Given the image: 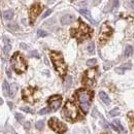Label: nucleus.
<instances>
[{
	"label": "nucleus",
	"mask_w": 134,
	"mask_h": 134,
	"mask_svg": "<svg viewBox=\"0 0 134 134\" xmlns=\"http://www.w3.org/2000/svg\"><path fill=\"white\" fill-rule=\"evenodd\" d=\"M78 22H79L78 28L77 29H71V35L73 37H75L78 41H83L86 38H89L91 36L92 30H91L90 27L87 24H85L82 20H78Z\"/></svg>",
	"instance_id": "f257e3e1"
},
{
	"label": "nucleus",
	"mask_w": 134,
	"mask_h": 134,
	"mask_svg": "<svg viewBox=\"0 0 134 134\" xmlns=\"http://www.w3.org/2000/svg\"><path fill=\"white\" fill-rule=\"evenodd\" d=\"M63 117L65 119H67L68 121H76L78 118H79V112H78V108H77V106L70 102V101H67L65 106H64V108H63Z\"/></svg>",
	"instance_id": "f03ea898"
},
{
	"label": "nucleus",
	"mask_w": 134,
	"mask_h": 134,
	"mask_svg": "<svg viewBox=\"0 0 134 134\" xmlns=\"http://www.w3.org/2000/svg\"><path fill=\"white\" fill-rule=\"evenodd\" d=\"M51 59L54 63V66H55V69L58 71V73L61 76H64L66 73V64L64 62L63 56L61 55L60 53L57 52H52L51 53Z\"/></svg>",
	"instance_id": "7ed1b4c3"
},
{
	"label": "nucleus",
	"mask_w": 134,
	"mask_h": 134,
	"mask_svg": "<svg viewBox=\"0 0 134 134\" xmlns=\"http://www.w3.org/2000/svg\"><path fill=\"white\" fill-rule=\"evenodd\" d=\"M76 96H77V99H78V102H79V105L82 107V109L87 113L90 108V103H91V99H92V93L89 92L88 90H85V89H82L77 91L76 93Z\"/></svg>",
	"instance_id": "20e7f679"
},
{
	"label": "nucleus",
	"mask_w": 134,
	"mask_h": 134,
	"mask_svg": "<svg viewBox=\"0 0 134 134\" xmlns=\"http://www.w3.org/2000/svg\"><path fill=\"white\" fill-rule=\"evenodd\" d=\"M11 67L18 73H22L27 69V63L20 53H16L11 57Z\"/></svg>",
	"instance_id": "39448f33"
},
{
	"label": "nucleus",
	"mask_w": 134,
	"mask_h": 134,
	"mask_svg": "<svg viewBox=\"0 0 134 134\" xmlns=\"http://www.w3.org/2000/svg\"><path fill=\"white\" fill-rule=\"evenodd\" d=\"M96 69L92 68L86 71L85 75H84V79H83V84L87 87H93L96 83Z\"/></svg>",
	"instance_id": "423d86ee"
},
{
	"label": "nucleus",
	"mask_w": 134,
	"mask_h": 134,
	"mask_svg": "<svg viewBox=\"0 0 134 134\" xmlns=\"http://www.w3.org/2000/svg\"><path fill=\"white\" fill-rule=\"evenodd\" d=\"M48 126L58 134H62L66 131V126L56 118H52L48 121Z\"/></svg>",
	"instance_id": "0eeeda50"
},
{
	"label": "nucleus",
	"mask_w": 134,
	"mask_h": 134,
	"mask_svg": "<svg viewBox=\"0 0 134 134\" xmlns=\"http://www.w3.org/2000/svg\"><path fill=\"white\" fill-rule=\"evenodd\" d=\"M35 93H36V89L34 88H25L22 92V95H23V99L26 101V102H29V103H34L36 101V96H35Z\"/></svg>",
	"instance_id": "6e6552de"
},
{
	"label": "nucleus",
	"mask_w": 134,
	"mask_h": 134,
	"mask_svg": "<svg viewBox=\"0 0 134 134\" xmlns=\"http://www.w3.org/2000/svg\"><path fill=\"white\" fill-rule=\"evenodd\" d=\"M113 34V29L107 24H103L101 26V30L99 33V41L102 43L104 41H106Z\"/></svg>",
	"instance_id": "1a4fd4ad"
},
{
	"label": "nucleus",
	"mask_w": 134,
	"mask_h": 134,
	"mask_svg": "<svg viewBox=\"0 0 134 134\" xmlns=\"http://www.w3.org/2000/svg\"><path fill=\"white\" fill-rule=\"evenodd\" d=\"M47 102H48V105H50V111L56 112L59 107L61 106L62 97L60 95H54V96H52V97L48 98Z\"/></svg>",
	"instance_id": "9d476101"
},
{
	"label": "nucleus",
	"mask_w": 134,
	"mask_h": 134,
	"mask_svg": "<svg viewBox=\"0 0 134 134\" xmlns=\"http://www.w3.org/2000/svg\"><path fill=\"white\" fill-rule=\"evenodd\" d=\"M41 9H42V7L39 3H35L32 5V7L30 8V21H31V23H34L37 16L40 14Z\"/></svg>",
	"instance_id": "9b49d317"
},
{
	"label": "nucleus",
	"mask_w": 134,
	"mask_h": 134,
	"mask_svg": "<svg viewBox=\"0 0 134 134\" xmlns=\"http://www.w3.org/2000/svg\"><path fill=\"white\" fill-rule=\"evenodd\" d=\"M73 20H74L73 16H71V15H65L64 17L61 18V23L63 25H67V24H70Z\"/></svg>",
	"instance_id": "f8f14e48"
},
{
	"label": "nucleus",
	"mask_w": 134,
	"mask_h": 134,
	"mask_svg": "<svg viewBox=\"0 0 134 134\" xmlns=\"http://www.w3.org/2000/svg\"><path fill=\"white\" fill-rule=\"evenodd\" d=\"M111 126H112V128L115 129L116 131H123V129H124L123 126L121 125V123H120L119 120H114Z\"/></svg>",
	"instance_id": "ddd939ff"
},
{
	"label": "nucleus",
	"mask_w": 134,
	"mask_h": 134,
	"mask_svg": "<svg viewBox=\"0 0 134 134\" xmlns=\"http://www.w3.org/2000/svg\"><path fill=\"white\" fill-rule=\"evenodd\" d=\"M2 90H3V94H4V96L8 97V96H9V90H10V87H9V85H8V83L6 82V80H4V82H3Z\"/></svg>",
	"instance_id": "4468645a"
},
{
	"label": "nucleus",
	"mask_w": 134,
	"mask_h": 134,
	"mask_svg": "<svg viewBox=\"0 0 134 134\" xmlns=\"http://www.w3.org/2000/svg\"><path fill=\"white\" fill-rule=\"evenodd\" d=\"M79 13L82 14L83 16H85L87 19H89V20H90V21H91L93 24H96V22H95V21L92 19V17H91V14H90V11H89L88 9H79Z\"/></svg>",
	"instance_id": "2eb2a0df"
},
{
	"label": "nucleus",
	"mask_w": 134,
	"mask_h": 134,
	"mask_svg": "<svg viewBox=\"0 0 134 134\" xmlns=\"http://www.w3.org/2000/svg\"><path fill=\"white\" fill-rule=\"evenodd\" d=\"M99 97H100V99H101L105 104H109V103H111L109 97L107 96V94H105L104 92H100V93H99Z\"/></svg>",
	"instance_id": "dca6fc26"
},
{
	"label": "nucleus",
	"mask_w": 134,
	"mask_h": 134,
	"mask_svg": "<svg viewBox=\"0 0 134 134\" xmlns=\"http://www.w3.org/2000/svg\"><path fill=\"white\" fill-rule=\"evenodd\" d=\"M10 48H11V46H10L9 43H6V44L3 46V59H4V60L7 59V56H8V53H9Z\"/></svg>",
	"instance_id": "f3484780"
},
{
	"label": "nucleus",
	"mask_w": 134,
	"mask_h": 134,
	"mask_svg": "<svg viewBox=\"0 0 134 134\" xmlns=\"http://www.w3.org/2000/svg\"><path fill=\"white\" fill-rule=\"evenodd\" d=\"M130 68H131V64H130V63H125L123 66L118 67V68L116 69V71L119 72V73H122V72H124V70H126V69H130Z\"/></svg>",
	"instance_id": "a211bd4d"
},
{
	"label": "nucleus",
	"mask_w": 134,
	"mask_h": 134,
	"mask_svg": "<svg viewBox=\"0 0 134 134\" xmlns=\"http://www.w3.org/2000/svg\"><path fill=\"white\" fill-rule=\"evenodd\" d=\"M17 91H18V85H17V84H13L11 87H10V93H9V96H10V97H15Z\"/></svg>",
	"instance_id": "6ab92c4d"
},
{
	"label": "nucleus",
	"mask_w": 134,
	"mask_h": 134,
	"mask_svg": "<svg viewBox=\"0 0 134 134\" xmlns=\"http://www.w3.org/2000/svg\"><path fill=\"white\" fill-rule=\"evenodd\" d=\"M133 53V46H131V45H127L126 46V48H125V57H129L131 54Z\"/></svg>",
	"instance_id": "aec40b11"
},
{
	"label": "nucleus",
	"mask_w": 134,
	"mask_h": 134,
	"mask_svg": "<svg viewBox=\"0 0 134 134\" xmlns=\"http://www.w3.org/2000/svg\"><path fill=\"white\" fill-rule=\"evenodd\" d=\"M13 11L11 10H5L4 13H3V18L5 19V20H11V18H13Z\"/></svg>",
	"instance_id": "412c9836"
},
{
	"label": "nucleus",
	"mask_w": 134,
	"mask_h": 134,
	"mask_svg": "<svg viewBox=\"0 0 134 134\" xmlns=\"http://www.w3.org/2000/svg\"><path fill=\"white\" fill-rule=\"evenodd\" d=\"M128 117L130 118V122H129V126L132 128V130L134 131V115L133 114H129Z\"/></svg>",
	"instance_id": "4be33fe9"
},
{
	"label": "nucleus",
	"mask_w": 134,
	"mask_h": 134,
	"mask_svg": "<svg viewBox=\"0 0 134 134\" xmlns=\"http://www.w3.org/2000/svg\"><path fill=\"white\" fill-rule=\"evenodd\" d=\"M35 127H36V129H38V130L43 129V127H44V122H43V121H38V122H36Z\"/></svg>",
	"instance_id": "5701e85b"
},
{
	"label": "nucleus",
	"mask_w": 134,
	"mask_h": 134,
	"mask_svg": "<svg viewBox=\"0 0 134 134\" xmlns=\"http://www.w3.org/2000/svg\"><path fill=\"white\" fill-rule=\"evenodd\" d=\"M119 115H120V109L119 108H115V109L111 111V113H109V116H112V117H116V116H119Z\"/></svg>",
	"instance_id": "b1692460"
},
{
	"label": "nucleus",
	"mask_w": 134,
	"mask_h": 134,
	"mask_svg": "<svg viewBox=\"0 0 134 134\" xmlns=\"http://www.w3.org/2000/svg\"><path fill=\"white\" fill-rule=\"evenodd\" d=\"M96 62H97L96 59H90V60L87 61V65H88V66H94V65L96 64Z\"/></svg>",
	"instance_id": "393cba45"
},
{
	"label": "nucleus",
	"mask_w": 134,
	"mask_h": 134,
	"mask_svg": "<svg viewBox=\"0 0 134 134\" xmlns=\"http://www.w3.org/2000/svg\"><path fill=\"white\" fill-rule=\"evenodd\" d=\"M21 109H22L23 112H26V113L32 114V109L30 108V107H28V106H23V107H21Z\"/></svg>",
	"instance_id": "a878e982"
},
{
	"label": "nucleus",
	"mask_w": 134,
	"mask_h": 134,
	"mask_svg": "<svg viewBox=\"0 0 134 134\" xmlns=\"http://www.w3.org/2000/svg\"><path fill=\"white\" fill-rule=\"evenodd\" d=\"M37 35H38L39 37H44V36L47 35V33H46L45 31H43V30H38V31H37Z\"/></svg>",
	"instance_id": "bb28decb"
},
{
	"label": "nucleus",
	"mask_w": 134,
	"mask_h": 134,
	"mask_svg": "<svg viewBox=\"0 0 134 134\" xmlns=\"http://www.w3.org/2000/svg\"><path fill=\"white\" fill-rule=\"evenodd\" d=\"M94 50H95V47H94V43L91 42V43L89 44V46H88V51H89V53L93 54V53H94Z\"/></svg>",
	"instance_id": "cd10ccee"
},
{
	"label": "nucleus",
	"mask_w": 134,
	"mask_h": 134,
	"mask_svg": "<svg viewBox=\"0 0 134 134\" xmlns=\"http://www.w3.org/2000/svg\"><path fill=\"white\" fill-rule=\"evenodd\" d=\"M16 119H17L19 122H23L24 117H23V115H21V114H16Z\"/></svg>",
	"instance_id": "c85d7f7f"
},
{
	"label": "nucleus",
	"mask_w": 134,
	"mask_h": 134,
	"mask_svg": "<svg viewBox=\"0 0 134 134\" xmlns=\"http://www.w3.org/2000/svg\"><path fill=\"white\" fill-rule=\"evenodd\" d=\"M48 113H50V108H47V107H45V108H43L39 112L40 115H45V114H48Z\"/></svg>",
	"instance_id": "c756f323"
},
{
	"label": "nucleus",
	"mask_w": 134,
	"mask_h": 134,
	"mask_svg": "<svg viewBox=\"0 0 134 134\" xmlns=\"http://www.w3.org/2000/svg\"><path fill=\"white\" fill-rule=\"evenodd\" d=\"M30 56H31V57L39 58V55H38V53H37L36 51H32V52H30Z\"/></svg>",
	"instance_id": "7c9ffc66"
},
{
	"label": "nucleus",
	"mask_w": 134,
	"mask_h": 134,
	"mask_svg": "<svg viewBox=\"0 0 134 134\" xmlns=\"http://www.w3.org/2000/svg\"><path fill=\"white\" fill-rule=\"evenodd\" d=\"M51 13H52V9H48V10H46V11H45V13L42 15V18H43V19H44V18H46L47 16H50V15H51Z\"/></svg>",
	"instance_id": "2f4dec72"
},
{
	"label": "nucleus",
	"mask_w": 134,
	"mask_h": 134,
	"mask_svg": "<svg viewBox=\"0 0 134 134\" xmlns=\"http://www.w3.org/2000/svg\"><path fill=\"white\" fill-rule=\"evenodd\" d=\"M24 126H25V128H26V129H29V128H30V123H29V122H27Z\"/></svg>",
	"instance_id": "473e14b6"
},
{
	"label": "nucleus",
	"mask_w": 134,
	"mask_h": 134,
	"mask_svg": "<svg viewBox=\"0 0 134 134\" xmlns=\"http://www.w3.org/2000/svg\"><path fill=\"white\" fill-rule=\"evenodd\" d=\"M129 4H130V6L134 9V1H130V2H129Z\"/></svg>",
	"instance_id": "72a5a7b5"
},
{
	"label": "nucleus",
	"mask_w": 134,
	"mask_h": 134,
	"mask_svg": "<svg viewBox=\"0 0 134 134\" xmlns=\"http://www.w3.org/2000/svg\"><path fill=\"white\" fill-rule=\"evenodd\" d=\"M21 46H22L23 48H27V45H26L25 43H21Z\"/></svg>",
	"instance_id": "f704fd0d"
},
{
	"label": "nucleus",
	"mask_w": 134,
	"mask_h": 134,
	"mask_svg": "<svg viewBox=\"0 0 134 134\" xmlns=\"http://www.w3.org/2000/svg\"><path fill=\"white\" fill-rule=\"evenodd\" d=\"M7 104L9 105V107H10V108H13V107H14V105H13V103H11V102H8Z\"/></svg>",
	"instance_id": "c9c22d12"
},
{
	"label": "nucleus",
	"mask_w": 134,
	"mask_h": 134,
	"mask_svg": "<svg viewBox=\"0 0 134 134\" xmlns=\"http://www.w3.org/2000/svg\"><path fill=\"white\" fill-rule=\"evenodd\" d=\"M7 75H8V77H11V74H10V72H9L8 69H7Z\"/></svg>",
	"instance_id": "e433bc0d"
}]
</instances>
